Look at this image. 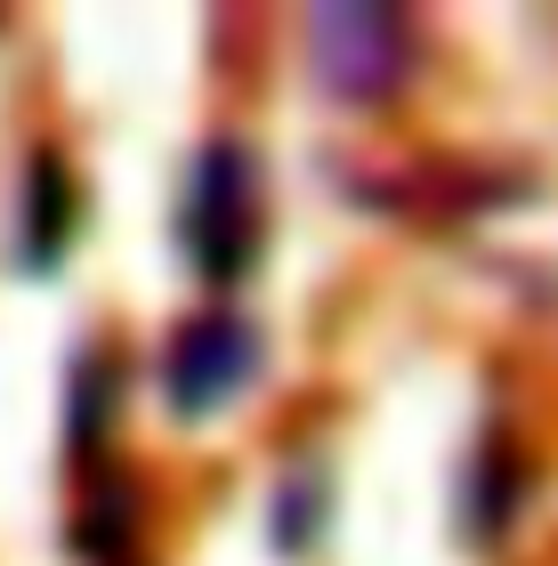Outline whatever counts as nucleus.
<instances>
[{
    "label": "nucleus",
    "instance_id": "1",
    "mask_svg": "<svg viewBox=\"0 0 558 566\" xmlns=\"http://www.w3.org/2000/svg\"><path fill=\"white\" fill-rule=\"evenodd\" d=\"M308 65L348 106H380V97H397L404 65H413V41H404L397 9H316L308 17Z\"/></svg>",
    "mask_w": 558,
    "mask_h": 566
},
{
    "label": "nucleus",
    "instance_id": "3",
    "mask_svg": "<svg viewBox=\"0 0 558 566\" xmlns=\"http://www.w3.org/2000/svg\"><path fill=\"white\" fill-rule=\"evenodd\" d=\"M251 373H260V340H251V324L202 316V324H187L179 340H170L162 397H170V413H179V421H202V413H219Z\"/></svg>",
    "mask_w": 558,
    "mask_h": 566
},
{
    "label": "nucleus",
    "instance_id": "4",
    "mask_svg": "<svg viewBox=\"0 0 558 566\" xmlns=\"http://www.w3.org/2000/svg\"><path fill=\"white\" fill-rule=\"evenodd\" d=\"M24 219H33V235H24V268H49V260H57V243H65V170L49 163V154L33 163V211H24Z\"/></svg>",
    "mask_w": 558,
    "mask_h": 566
},
{
    "label": "nucleus",
    "instance_id": "2",
    "mask_svg": "<svg viewBox=\"0 0 558 566\" xmlns=\"http://www.w3.org/2000/svg\"><path fill=\"white\" fill-rule=\"evenodd\" d=\"M187 251L211 283H235L251 260V154L211 146L187 187Z\"/></svg>",
    "mask_w": 558,
    "mask_h": 566
}]
</instances>
